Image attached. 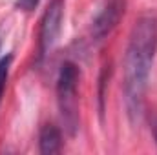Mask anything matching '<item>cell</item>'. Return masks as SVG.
<instances>
[{
  "instance_id": "cell-3",
  "label": "cell",
  "mask_w": 157,
  "mask_h": 155,
  "mask_svg": "<svg viewBox=\"0 0 157 155\" xmlns=\"http://www.w3.org/2000/svg\"><path fill=\"white\" fill-rule=\"evenodd\" d=\"M62 17H64V0H51L42 22H40V33H39V59L42 60L53 44L59 39L60 26H62Z\"/></svg>"
},
{
  "instance_id": "cell-8",
  "label": "cell",
  "mask_w": 157,
  "mask_h": 155,
  "mask_svg": "<svg viewBox=\"0 0 157 155\" xmlns=\"http://www.w3.org/2000/svg\"><path fill=\"white\" fill-rule=\"evenodd\" d=\"M150 124H152V131H154V137H155V142H157V113L152 115L150 119Z\"/></svg>"
},
{
  "instance_id": "cell-6",
  "label": "cell",
  "mask_w": 157,
  "mask_h": 155,
  "mask_svg": "<svg viewBox=\"0 0 157 155\" xmlns=\"http://www.w3.org/2000/svg\"><path fill=\"white\" fill-rule=\"evenodd\" d=\"M11 60H13V57H11V55H7L6 59H2V60H0V100H2V95H4L6 84H7L9 68H11Z\"/></svg>"
},
{
  "instance_id": "cell-4",
  "label": "cell",
  "mask_w": 157,
  "mask_h": 155,
  "mask_svg": "<svg viewBox=\"0 0 157 155\" xmlns=\"http://www.w3.org/2000/svg\"><path fill=\"white\" fill-rule=\"evenodd\" d=\"M126 9V0H106L102 9L99 11V15L95 17L93 24H91V37L95 42L104 40L115 28H117L119 20L122 18Z\"/></svg>"
},
{
  "instance_id": "cell-5",
  "label": "cell",
  "mask_w": 157,
  "mask_h": 155,
  "mask_svg": "<svg viewBox=\"0 0 157 155\" xmlns=\"http://www.w3.org/2000/svg\"><path fill=\"white\" fill-rule=\"evenodd\" d=\"M62 148V135H60V130L53 124H46L42 126L39 135V150L40 153L44 155H51L60 152Z\"/></svg>"
},
{
  "instance_id": "cell-7",
  "label": "cell",
  "mask_w": 157,
  "mask_h": 155,
  "mask_svg": "<svg viewBox=\"0 0 157 155\" xmlns=\"http://www.w3.org/2000/svg\"><path fill=\"white\" fill-rule=\"evenodd\" d=\"M37 6H39V0H17L15 2V7H18L22 11H33Z\"/></svg>"
},
{
  "instance_id": "cell-2",
  "label": "cell",
  "mask_w": 157,
  "mask_h": 155,
  "mask_svg": "<svg viewBox=\"0 0 157 155\" xmlns=\"http://www.w3.org/2000/svg\"><path fill=\"white\" fill-rule=\"evenodd\" d=\"M78 68L73 62H64L60 66L57 78V102L64 128L70 135H75L78 130V100H77Z\"/></svg>"
},
{
  "instance_id": "cell-1",
  "label": "cell",
  "mask_w": 157,
  "mask_h": 155,
  "mask_svg": "<svg viewBox=\"0 0 157 155\" xmlns=\"http://www.w3.org/2000/svg\"><path fill=\"white\" fill-rule=\"evenodd\" d=\"M157 51V18L143 15L135 20L124 55V102L130 120L137 124L144 112V95Z\"/></svg>"
}]
</instances>
